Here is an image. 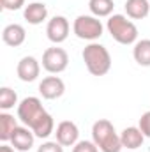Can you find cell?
Wrapping results in <instances>:
<instances>
[{
  "label": "cell",
  "instance_id": "7a4b0ae2",
  "mask_svg": "<svg viewBox=\"0 0 150 152\" xmlns=\"http://www.w3.org/2000/svg\"><path fill=\"white\" fill-rule=\"evenodd\" d=\"M81 57H83V62H85L88 73L94 76H104L111 69V55H110L108 48L99 42L87 44Z\"/></svg>",
  "mask_w": 150,
  "mask_h": 152
},
{
  "label": "cell",
  "instance_id": "277c9868",
  "mask_svg": "<svg viewBox=\"0 0 150 152\" xmlns=\"http://www.w3.org/2000/svg\"><path fill=\"white\" fill-rule=\"evenodd\" d=\"M108 34L111 36L118 44H134L138 41V27L129 16L124 14H111L106 23Z\"/></svg>",
  "mask_w": 150,
  "mask_h": 152
},
{
  "label": "cell",
  "instance_id": "2e32d148",
  "mask_svg": "<svg viewBox=\"0 0 150 152\" xmlns=\"http://www.w3.org/2000/svg\"><path fill=\"white\" fill-rule=\"evenodd\" d=\"M133 57L140 66L150 67V39H141V41L134 42Z\"/></svg>",
  "mask_w": 150,
  "mask_h": 152
},
{
  "label": "cell",
  "instance_id": "ba28073f",
  "mask_svg": "<svg viewBox=\"0 0 150 152\" xmlns=\"http://www.w3.org/2000/svg\"><path fill=\"white\" fill-rule=\"evenodd\" d=\"M55 136H57V142L64 147H74L76 143L79 142V129L74 122L71 120H62L57 129H55Z\"/></svg>",
  "mask_w": 150,
  "mask_h": 152
},
{
  "label": "cell",
  "instance_id": "30bf717a",
  "mask_svg": "<svg viewBox=\"0 0 150 152\" xmlns=\"http://www.w3.org/2000/svg\"><path fill=\"white\" fill-rule=\"evenodd\" d=\"M16 73L18 78L25 83H32L36 81L41 75V64L37 62L36 57H23L20 62H18V67H16Z\"/></svg>",
  "mask_w": 150,
  "mask_h": 152
},
{
  "label": "cell",
  "instance_id": "5b68a950",
  "mask_svg": "<svg viewBox=\"0 0 150 152\" xmlns=\"http://www.w3.org/2000/svg\"><path fill=\"white\" fill-rule=\"evenodd\" d=\"M73 32L76 34L78 39L95 42V39H99L103 36L104 27H103V23H101L99 18L88 16V14H81V16L76 18L74 23H73Z\"/></svg>",
  "mask_w": 150,
  "mask_h": 152
},
{
  "label": "cell",
  "instance_id": "44dd1931",
  "mask_svg": "<svg viewBox=\"0 0 150 152\" xmlns=\"http://www.w3.org/2000/svg\"><path fill=\"white\" fill-rule=\"evenodd\" d=\"M138 127L141 129V133L145 134V138H150V110L140 117V122H138Z\"/></svg>",
  "mask_w": 150,
  "mask_h": 152
},
{
  "label": "cell",
  "instance_id": "52a82bcc",
  "mask_svg": "<svg viewBox=\"0 0 150 152\" xmlns=\"http://www.w3.org/2000/svg\"><path fill=\"white\" fill-rule=\"evenodd\" d=\"M71 25L66 16H53L46 25V36L53 44H60L69 37Z\"/></svg>",
  "mask_w": 150,
  "mask_h": 152
},
{
  "label": "cell",
  "instance_id": "7402d4cb",
  "mask_svg": "<svg viewBox=\"0 0 150 152\" xmlns=\"http://www.w3.org/2000/svg\"><path fill=\"white\" fill-rule=\"evenodd\" d=\"M37 152H64V145H60L57 140L55 142H44L37 149Z\"/></svg>",
  "mask_w": 150,
  "mask_h": 152
},
{
  "label": "cell",
  "instance_id": "8fae6325",
  "mask_svg": "<svg viewBox=\"0 0 150 152\" xmlns=\"http://www.w3.org/2000/svg\"><path fill=\"white\" fill-rule=\"evenodd\" d=\"M34 142H36V134L30 127L27 126H18L11 136V145L20 152H27L34 147Z\"/></svg>",
  "mask_w": 150,
  "mask_h": 152
},
{
  "label": "cell",
  "instance_id": "cb8c5ba5",
  "mask_svg": "<svg viewBox=\"0 0 150 152\" xmlns=\"http://www.w3.org/2000/svg\"><path fill=\"white\" fill-rule=\"evenodd\" d=\"M0 152H16V149L12 145H7V143H2L0 145Z\"/></svg>",
  "mask_w": 150,
  "mask_h": 152
},
{
  "label": "cell",
  "instance_id": "ac0fdd59",
  "mask_svg": "<svg viewBox=\"0 0 150 152\" xmlns=\"http://www.w3.org/2000/svg\"><path fill=\"white\" fill-rule=\"evenodd\" d=\"M88 9H90L92 16L106 18V16H111L113 9H115V2L113 0H88Z\"/></svg>",
  "mask_w": 150,
  "mask_h": 152
},
{
  "label": "cell",
  "instance_id": "5bb4252c",
  "mask_svg": "<svg viewBox=\"0 0 150 152\" xmlns=\"http://www.w3.org/2000/svg\"><path fill=\"white\" fill-rule=\"evenodd\" d=\"M23 18L30 23V25H41L46 18H48V7L42 2H32L28 5H25L23 9Z\"/></svg>",
  "mask_w": 150,
  "mask_h": 152
},
{
  "label": "cell",
  "instance_id": "e0dca14e",
  "mask_svg": "<svg viewBox=\"0 0 150 152\" xmlns=\"http://www.w3.org/2000/svg\"><path fill=\"white\" fill-rule=\"evenodd\" d=\"M16 127H18V124H16V118L12 115L7 113V112L0 113V140L4 143L11 142V136H12Z\"/></svg>",
  "mask_w": 150,
  "mask_h": 152
},
{
  "label": "cell",
  "instance_id": "ffe728a7",
  "mask_svg": "<svg viewBox=\"0 0 150 152\" xmlns=\"http://www.w3.org/2000/svg\"><path fill=\"white\" fill-rule=\"evenodd\" d=\"M73 152H99V147L94 142L81 140V142H78L74 147H73Z\"/></svg>",
  "mask_w": 150,
  "mask_h": 152
},
{
  "label": "cell",
  "instance_id": "8992f818",
  "mask_svg": "<svg viewBox=\"0 0 150 152\" xmlns=\"http://www.w3.org/2000/svg\"><path fill=\"white\" fill-rule=\"evenodd\" d=\"M69 66V55L64 48L58 46H51L42 53V67L51 73V75H58L64 73Z\"/></svg>",
  "mask_w": 150,
  "mask_h": 152
},
{
  "label": "cell",
  "instance_id": "9a60e30c",
  "mask_svg": "<svg viewBox=\"0 0 150 152\" xmlns=\"http://www.w3.org/2000/svg\"><path fill=\"white\" fill-rule=\"evenodd\" d=\"M124 7L131 20H143L150 12V0H125Z\"/></svg>",
  "mask_w": 150,
  "mask_h": 152
},
{
  "label": "cell",
  "instance_id": "4fadbf2b",
  "mask_svg": "<svg viewBox=\"0 0 150 152\" xmlns=\"http://www.w3.org/2000/svg\"><path fill=\"white\" fill-rule=\"evenodd\" d=\"M120 142H122V147L124 149H129V151H134V149H140L145 142V134L141 133L140 127H125L122 133H120Z\"/></svg>",
  "mask_w": 150,
  "mask_h": 152
},
{
  "label": "cell",
  "instance_id": "603a6c76",
  "mask_svg": "<svg viewBox=\"0 0 150 152\" xmlns=\"http://www.w3.org/2000/svg\"><path fill=\"white\" fill-rule=\"evenodd\" d=\"M0 5L5 11H18L25 5V0H0Z\"/></svg>",
  "mask_w": 150,
  "mask_h": 152
},
{
  "label": "cell",
  "instance_id": "9c48e42d",
  "mask_svg": "<svg viewBox=\"0 0 150 152\" xmlns=\"http://www.w3.org/2000/svg\"><path fill=\"white\" fill-rule=\"evenodd\" d=\"M66 92V83L58 76H46L39 83V94L44 99H58Z\"/></svg>",
  "mask_w": 150,
  "mask_h": 152
},
{
  "label": "cell",
  "instance_id": "3957f363",
  "mask_svg": "<svg viewBox=\"0 0 150 152\" xmlns=\"http://www.w3.org/2000/svg\"><path fill=\"white\" fill-rule=\"evenodd\" d=\"M92 142L99 147L101 152H120L122 142L120 134L115 131V126L108 118H99L92 126Z\"/></svg>",
  "mask_w": 150,
  "mask_h": 152
},
{
  "label": "cell",
  "instance_id": "7c38bea8",
  "mask_svg": "<svg viewBox=\"0 0 150 152\" xmlns=\"http://www.w3.org/2000/svg\"><path fill=\"white\" fill-rule=\"evenodd\" d=\"M2 39L7 46H12V48H18L25 42L27 39V32H25V27L20 25V23H9L4 30H2Z\"/></svg>",
  "mask_w": 150,
  "mask_h": 152
},
{
  "label": "cell",
  "instance_id": "d6986e66",
  "mask_svg": "<svg viewBox=\"0 0 150 152\" xmlns=\"http://www.w3.org/2000/svg\"><path fill=\"white\" fill-rule=\"evenodd\" d=\"M18 103V94L11 88V87H2L0 88V110L7 112L11 108H14Z\"/></svg>",
  "mask_w": 150,
  "mask_h": 152
},
{
  "label": "cell",
  "instance_id": "6da1fadb",
  "mask_svg": "<svg viewBox=\"0 0 150 152\" xmlns=\"http://www.w3.org/2000/svg\"><path fill=\"white\" fill-rule=\"evenodd\" d=\"M18 118L23 126L30 127L36 134V138H48L55 131V120L48 113L41 103L39 97H25L18 104Z\"/></svg>",
  "mask_w": 150,
  "mask_h": 152
}]
</instances>
